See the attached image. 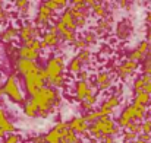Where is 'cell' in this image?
Returning a JSON list of instances; mask_svg holds the SVG:
<instances>
[{
	"label": "cell",
	"instance_id": "obj_1",
	"mask_svg": "<svg viewBox=\"0 0 151 143\" xmlns=\"http://www.w3.org/2000/svg\"><path fill=\"white\" fill-rule=\"evenodd\" d=\"M29 101L37 107V117L46 118L54 110V105H59V94H57L56 89L44 86L35 95L31 96Z\"/></svg>",
	"mask_w": 151,
	"mask_h": 143
},
{
	"label": "cell",
	"instance_id": "obj_2",
	"mask_svg": "<svg viewBox=\"0 0 151 143\" xmlns=\"http://www.w3.org/2000/svg\"><path fill=\"white\" fill-rule=\"evenodd\" d=\"M88 132L94 139H103L106 136H116L120 132V129L116 126L111 117H101L94 124H90Z\"/></svg>",
	"mask_w": 151,
	"mask_h": 143
},
{
	"label": "cell",
	"instance_id": "obj_3",
	"mask_svg": "<svg viewBox=\"0 0 151 143\" xmlns=\"http://www.w3.org/2000/svg\"><path fill=\"white\" fill-rule=\"evenodd\" d=\"M1 89H3V94L9 96L13 102L25 104V96H24V92L21 91V88L18 85V79H16L15 75L7 78V80H6V83H4V86Z\"/></svg>",
	"mask_w": 151,
	"mask_h": 143
},
{
	"label": "cell",
	"instance_id": "obj_4",
	"mask_svg": "<svg viewBox=\"0 0 151 143\" xmlns=\"http://www.w3.org/2000/svg\"><path fill=\"white\" fill-rule=\"evenodd\" d=\"M69 127H68V123H57L50 132L44 136V143H66L65 140V136L68 133Z\"/></svg>",
	"mask_w": 151,
	"mask_h": 143
},
{
	"label": "cell",
	"instance_id": "obj_5",
	"mask_svg": "<svg viewBox=\"0 0 151 143\" xmlns=\"http://www.w3.org/2000/svg\"><path fill=\"white\" fill-rule=\"evenodd\" d=\"M44 70H46V73L49 76V82L53 80L54 78H57V76H62V73L65 70V60H63V57L62 55L51 57L50 60L47 61V66H46Z\"/></svg>",
	"mask_w": 151,
	"mask_h": 143
},
{
	"label": "cell",
	"instance_id": "obj_6",
	"mask_svg": "<svg viewBox=\"0 0 151 143\" xmlns=\"http://www.w3.org/2000/svg\"><path fill=\"white\" fill-rule=\"evenodd\" d=\"M24 83H25V91H27V94H29L31 96L35 95L40 89L44 88V82L40 79L38 70H37V72H32V73H29V75H27V76L24 78Z\"/></svg>",
	"mask_w": 151,
	"mask_h": 143
},
{
	"label": "cell",
	"instance_id": "obj_7",
	"mask_svg": "<svg viewBox=\"0 0 151 143\" xmlns=\"http://www.w3.org/2000/svg\"><path fill=\"white\" fill-rule=\"evenodd\" d=\"M15 67H16V72L21 75V76H27L32 72H37L40 69L38 63L37 61H29V60H25V58H16V63H15Z\"/></svg>",
	"mask_w": 151,
	"mask_h": 143
},
{
	"label": "cell",
	"instance_id": "obj_8",
	"mask_svg": "<svg viewBox=\"0 0 151 143\" xmlns=\"http://www.w3.org/2000/svg\"><path fill=\"white\" fill-rule=\"evenodd\" d=\"M18 37H19V40L22 41V44L27 43L28 40H38V37H40V29H38L37 26H34L32 23H27V25H24V26L18 31Z\"/></svg>",
	"mask_w": 151,
	"mask_h": 143
},
{
	"label": "cell",
	"instance_id": "obj_9",
	"mask_svg": "<svg viewBox=\"0 0 151 143\" xmlns=\"http://www.w3.org/2000/svg\"><path fill=\"white\" fill-rule=\"evenodd\" d=\"M16 127L13 126V123L7 118V114L3 108H0V139L6 137L7 134L15 133Z\"/></svg>",
	"mask_w": 151,
	"mask_h": 143
},
{
	"label": "cell",
	"instance_id": "obj_10",
	"mask_svg": "<svg viewBox=\"0 0 151 143\" xmlns=\"http://www.w3.org/2000/svg\"><path fill=\"white\" fill-rule=\"evenodd\" d=\"M119 104H120L119 95H111V96H109V98L101 104V108L99 110V111L101 112L103 117H110V115L114 112V108L119 107Z\"/></svg>",
	"mask_w": 151,
	"mask_h": 143
},
{
	"label": "cell",
	"instance_id": "obj_11",
	"mask_svg": "<svg viewBox=\"0 0 151 143\" xmlns=\"http://www.w3.org/2000/svg\"><path fill=\"white\" fill-rule=\"evenodd\" d=\"M68 127H69V130H72L75 134H82V133H87V132H88L90 124L85 121L84 117H73V118L68 123Z\"/></svg>",
	"mask_w": 151,
	"mask_h": 143
},
{
	"label": "cell",
	"instance_id": "obj_12",
	"mask_svg": "<svg viewBox=\"0 0 151 143\" xmlns=\"http://www.w3.org/2000/svg\"><path fill=\"white\" fill-rule=\"evenodd\" d=\"M138 69V63H135V61H132V60H126L125 63H122L119 67H117V73H119V76L122 78V79H126L129 75H132L135 70Z\"/></svg>",
	"mask_w": 151,
	"mask_h": 143
},
{
	"label": "cell",
	"instance_id": "obj_13",
	"mask_svg": "<svg viewBox=\"0 0 151 143\" xmlns=\"http://www.w3.org/2000/svg\"><path fill=\"white\" fill-rule=\"evenodd\" d=\"M51 16H53V12H51L50 9L43 3L41 6H40V9H38V13H37V18H35V22H37V25H49V22H50Z\"/></svg>",
	"mask_w": 151,
	"mask_h": 143
},
{
	"label": "cell",
	"instance_id": "obj_14",
	"mask_svg": "<svg viewBox=\"0 0 151 143\" xmlns=\"http://www.w3.org/2000/svg\"><path fill=\"white\" fill-rule=\"evenodd\" d=\"M16 53H18V58H25L29 61H37L40 58V53L31 50L29 47H25V46H21Z\"/></svg>",
	"mask_w": 151,
	"mask_h": 143
},
{
	"label": "cell",
	"instance_id": "obj_15",
	"mask_svg": "<svg viewBox=\"0 0 151 143\" xmlns=\"http://www.w3.org/2000/svg\"><path fill=\"white\" fill-rule=\"evenodd\" d=\"M59 21L66 26V29H69V31H73V32H75L76 25H75V19H73V16H72V13H70V9H69V7L62 13V16H60V19H59Z\"/></svg>",
	"mask_w": 151,
	"mask_h": 143
},
{
	"label": "cell",
	"instance_id": "obj_16",
	"mask_svg": "<svg viewBox=\"0 0 151 143\" xmlns=\"http://www.w3.org/2000/svg\"><path fill=\"white\" fill-rule=\"evenodd\" d=\"M96 85L99 86V89H101V91L109 89V88L111 86V78H110V75H109L107 72L99 73L97 78H96Z\"/></svg>",
	"mask_w": 151,
	"mask_h": 143
},
{
	"label": "cell",
	"instance_id": "obj_17",
	"mask_svg": "<svg viewBox=\"0 0 151 143\" xmlns=\"http://www.w3.org/2000/svg\"><path fill=\"white\" fill-rule=\"evenodd\" d=\"M40 43H41V50H43V48L54 47V46H57V43H59V35L47 31V32L43 35V40H40Z\"/></svg>",
	"mask_w": 151,
	"mask_h": 143
},
{
	"label": "cell",
	"instance_id": "obj_18",
	"mask_svg": "<svg viewBox=\"0 0 151 143\" xmlns=\"http://www.w3.org/2000/svg\"><path fill=\"white\" fill-rule=\"evenodd\" d=\"M90 86L91 85H88V82H78L76 83V99L78 101H84L85 99V96L88 94V91H90Z\"/></svg>",
	"mask_w": 151,
	"mask_h": 143
},
{
	"label": "cell",
	"instance_id": "obj_19",
	"mask_svg": "<svg viewBox=\"0 0 151 143\" xmlns=\"http://www.w3.org/2000/svg\"><path fill=\"white\" fill-rule=\"evenodd\" d=\"M18 37V29L16 28H13V26H9V28H6L3 32H1V41L3 43H12L15 38Z\"/></svg>",
	"mask_w": 151,
	"mask_h": 143
},
{
	"label": "cell",
	"instance_id": "obj_20",
	"mask_svg": "<svg viewBox=\"0 0 151 143\" xmlns=\"http://www.w3.org/2000/svg\"><path fill=\"white\" fill-rule=\"evenodd\" d=\"M44 4L54 13V12H57V10H60V9L68 7L69 3H68L66 0H51V1H44Z\"/></svg>",
	"mask_w": 151,
	"mask_h": 143
},
{
	"label": "cell",
	"instance_id": "obj_21",
	"mask_svg": "<svg viewBox=\"0 0 151 143\" xmlns=\"http://www.w3.org/2000/svg\"><path fill=\"white\" fill-rule=\"evenodd\" d=\"M84 118H85V121L88 123V124H94L97 120H100L101 117V112L99 110H91V111H87V114L85 115H82Z\"/></svg>",
	"mask_w": 151,
	"mask_h": 143
},
{
	"label": "cell",
	"instance_id": "obj_22",
	"mask_svg": "<svg viewBox=\"0 0 151 143\" xmlns=\"http://www.w3.org/2000/svg\"><path fill=\"white\" fill-rule=\"evenodd\" d=\"M24 112H25L27 117L34 118V117H37V107L31 101H25V104H24Z\"/></svg>",
	"mask_w": 151,
	"mask_h": 143
},
{
	"label": "cell",
	"instance_id": "obj_23",
	"mask_svg": "<svg viewBox=\"0 0 151 143\" xmlns=\"http://www.w3.org/2000/svg\"><path fill=\"white\" fill-rule=\"evenodd\" d=\"M134 104L142 105V107H148V105H150V95L145 94V92L137 94V95H135V99H134Z\"/></svg>",
	"mask_w": 151,
	"mask_h": 143
},
{
	"label": "cell",
	"instance_id": "obj_24",
	"mask_svg": "<svg viewBox=\"0 0 151 143\" xmlns=\"http://www.w3.org/2000/svg\"><path fill=\"white\" fill-rule=\"evenodd\" d=\"M131 133H134V134H137V136H139L141 133H142V123H138V121H131L129 123V126L126 127Z\"/></svg>",
	"mask_w": 151,
	"mask_h": 143
},
{
	"label": "cell",
	"instance_id": "obj_25",
	"mask_svg": "<svg viewBox=\"0 0 151 143\" xmlns=\"http://www.w3.org/2000/svg\"><path fill=\"white\" fill-rule=\"evenodd\" d=\"M75 58H76L81 64H85V63L90 61V58H91V53H90L88 50H82V51L78 53V55H76Z\"/></svg>",
	"mask_w": 151,
	"mask_h": 143
},
{
	"label": "cell",
	"instance_id": "obj_26",
	"mask_svg": "<svg viewBox=\"0 0 151 143\" xmlns=\"http://www.w3.org/2000/svg\"><path fill=\"white\" fill-rule=\"evenodd\" d=\"M81 67H82V64H81V63H79L76 58H73V60L69 63V67H68V70H69V73H72V75H78V73L82 70Z\"/></svg>",
	"mask_w": 151,
	"mask_h": 143
},
{
	"label": "cell",
	"instance_id": "obj_27",
	"mask_svg": "<svg viewBox=\"0 0 151 143\" xmlns=\"http://www.w3.org/2000/svg\"><path fill=\"white\" fill-rule=\"evenodd\" d=\"M63 41H66V43H75L76 41V34L73 32V31H69V29H66L63 34H60L59 35Z\"/></svg>",
	"mask_w": 151,
	"mask_h": 143
},
{
	"label": "cell",
	"instance_id": "obj_28",
	"mask_svg": "<svg viewBox=\"0 0 151 143\" xmlns=\"http://www.w3.org/2000/svg\"><path fill=\"white\" fill-rule=\"evenodd\" d=\"M22 46L29 47L31 50H34V51H37V53H40V51H41V43H40V40H28V41H27V43H24Z\"/></svg>",
	"mask_w": 151,
	"mask_h": 143
},
{
	"label": "cell",
	"instance_id": "obj_29",
	"mask_svg": "<svg viewBox=\"0 0 151 143\" xmlns=\"http://www.w3.org/2000/svg\"><path fill=\"white\" fill-rule=\"evenodd\" d=\"M91 10H93V12H94V15H96V16H99V18H104V16H107L106 7H104V4H101V3H97L94 7H91Z\"/></svg>",
	"mask_w": 151,
	"mask_h": 143
},
{
	"label": "cell",
	"instance_id": "obj_30",
	"mask_svg": "<svg viewBox=\"0 0 151 143\" xmlns=\"http://www.w3.org/2000/svg\"><path fill=\"white\" fill-rule=\"evenodd\" d=\"M137 50H138L139 53H142L144 55H148V54H150V51H151V46H150V43H148V41H141Z\"/></svg>",
	"mask_w": 151,
	"mask_h": 143
},
{
	"label": "cell",
	"instance_id": "obj_31",
	"mask_svg": "<svg viewBox=\"0 0 151 143\" xmlns=\"http://www.w3.org/2000/svg\"><path fill=\"white\" fill-rule=\"evenodd\" d=\"M142 72H144V75H150V76H151V53L147 55V57H145V60H144Z\"/></svg>",
	"mask_w": 151,
	"mask_h": 143
},
{
	"label": "cell",
	"instance_id": "obj_32",
	"mask_svg": "<svg viewBox=\"0 0 151 143\" xmlns=\"http://www.w3.org/2000/svg\"><path fill=\"white\" fill-rule=\"evenodd\" d=\"M19 142H21V137H19L18 134H15V133L7 134V136L4 137V140H3V143H19Z\"/></svg>",
	"mask_w": 151,
	"mask_h": 143
},
{
	"label": "cell",
	"instance_id": "obj_33",
	"mask_svg": "<svg viewBox=\"0 0 151 143\" xmlns=\"http://www.w3.org/2000/svg\"><path fill=\"white\" fill-rule=\"evenodd\" d=\"M144 82H142V79L141 78H138L135 82H134V91L137 92V94H139V92H142V89H144Z\"/></svg>",
	"mask_w": 151,
	"mask_h": 143
},
{
	"label": "cell",
	"instance_id": "obj_34",
	"mask_svg": "<svg viewBox=\"0 0 151 143\" xmlns=\"http://www.w3.org/2000/svg\"><path fill=\"white\" fill-rule=\"evenodd\" d=\"M87 1H72V9L75 10H87Z\"/></svg>",
	"mask_w": 151,
	"mask_h": 143
},
{
	"label": "cell",
	"instance_id": "obj_35",
	"mask_svg": "<svg viewBox=\"0 0 151 143\" xmlns=\"http://www.w3.org/2000/svg\"><path fill=\"white\" fill-rule=\"evenodd\" d=\"M84 41H85V44L88 46V44H94L96 41H97V38H96V34H93V32H87L85 34V38H84Z\"/></svg>",
	"mask_w": 151,
	"mask_h": 143
},
{
	"label": "cell",
	"instance_id": "obj_36",
	"mask_svg": "<svg viewBox=\"0 0 151 143\" xmlns=\"http://www.w3.org/2000/svg\"><path fill=\"white\" fill-rule=\"evenodd\" d=\"M137 139H138V136H137V134H134V133H131V132H128V133H125V134H123V140H125V142L134 143Z\"/></svg>",
	"mask_w": 151,
	"mask_h": 143
},
{
	"label": "cell",
	"instance_id": "obj_37",
	"mask_svg": "<svg viewBox=\"0 0 151 143\" xmlns=\"http://www.w3.org/2000/svg\"><path fill=\"white\" fill-rule=\"evenodd\" d=\"M15 4H16V7H18L21 12H24V13L28 12L27 9H28V6H29V1H16Z\"/></svg>",
	"mask_w": 151,
	"mask_h": 143
},
{
	"label": "cell",
	"instance_id": "obj_38",
	"mask_svg": "<svg viewBox=\"0 0 151 143\" xmlns=\"http://www.w3.org/2000/svg\"><path fill=\"white\" fill-rule=\"evenodd\" d=\"M142 133L144 134H151V120H145L142 123Z\"/></svg>",
	"mask_w": 151,
	"mask_h": 143
},
{
	"label": "cell",
	"instance_id": "obj_39",
	"mask_svg": "<svg viewBox=\"0 0 151 143\" xmlns=\"http://www.w3.org/2000/svg\"><path fill=\"white\" fill-rule=\"evenodd\" d=\"M7 19V10L3 7V1H0V22Z\"/></svg>",
	"mask_w": 151,
	"mask_h": 143
},
{
	"label": "cell",
	"instance_id": "obj_40",
	"mask_svg": "<svg viewBox=\"0 0 151 143\" xmlns=\"http://www.w3.org/2000/svg\"><path fill=\"white\" fill-rule=\"evenodd\" d=\"M109 28H110V23L107 21H101L100 23H99V31H101V32L103 31H107Z\"/></svg>",
	"mask_w": 151,
	"mask_h": 143
},
{
	"label": "cell",
	"instance_id": "obj_41",
	"mask_svg": "<svg viewBox=\"0 0 151 143\" xmlns=\"http://www.w3.org/2000/svg\"><path fill=\"white\" fill-rule=\"evenodd\" d=\"M75 44H76V47L79 48V51L87 50V44H85V41H84V40H78V41H75Z\"/></svg>",
	"mask_w": 151,
	"mask_h": 143
},
{
	"label": "cell",
	"instance_id": "obj_42",
	"mask_svg": "<svg viewBox=\"0 0 151 143\" xmlns=\"http://www.w3.org/2000/svg\"><path fill=\"white\" fill-rule=\"evenodd\" d=\"M103 143H117V139L114 136H106L103 137Z\"/></svg>",
	"mask_w": 151,
	"mask_h": 143
},
{
	"label": "cell",
	"instance_id": "obj_43",
	"mask_svg": "<svg viewBox=\"0 0 151 143\" xmlns=\"http://www.w3.org/2000/svg\"><path fill=\"white\" fill-rule=\"evenodd\" d=\"M138 139H139V140H144V142H150L151 140V134H144V133H141V134H139V136H138Z\"/></svg>",
	"mask_w": 151,
	"mask_h": 143
},
{
	"label": "cell",
	"instance_id": "obj_44",
	"mask_svg": "<svg viewBox=\"0 0 151 143\" xmlns=\"http://www.w3.org/2000/svg\"><path fill=\"white\" fill-rule=\"evenodd\" d=\"M142 92H145V94H148V95H150L151 94V82H148V83H145V85H144Z\"/></svg>",
	"mask_w": 151,
	"mask_h": 143
},
{
	"label": "cell",
	"instance_id": "obj_45",
	"mask_svg": "<svg viewBox=\"0 0 151 143\" xmlns=\"http://www.w3.org/2000/svg\"><path fill=\"white\" fill-rule=\"evenodd\" d=\"M141 79H142V82H144V83H148V82H151V76H150V75H142V76H141Z\"/></svg>",
	"mask_w": 151,
	"mask_h": 143
},
{
	"label": "cell",
	"instance_id": "obj_46",
	"mask_svg": "<svg viewBox=\"0 0 151 143\" xmlns=\"http://www.w3.org/2000/svg\"><path fill=\"white\" fill-rule=\"evenodd\" d=\"M145 41L151 43V26H148V31H147V40H145Z\"/></svg>",
	"mask_w": 151,
	"mask_h": 143
},
{
	"label": "cell",
	"instance_id": "obj_47",
	"mask_svg": "<svg viewBox=\"0 0 151 143\" xmlns=\"http://www.w3.org/2000/svg\"><path fill=\"white\" fill-rule=\"evenodd\" d=\"M145 21H147L148 23H151V12H148V13H147V16H145Z\"/></svg>",
	"mask_w": 151,
	"mask_h": 143
},
{
	"label": "cell",
	"instance_id": "obj_48",
	"mask_svg": "<svg viewBox=\"0 0 151 143\" xmlns=\"http://www.w3.org/2000/svg\"><path fill=\"white\" fill-rule=\"evenodd\" d=\"M134 143H147V142H144V140H139V139H137Z\"/></svg>",
	"mask_w": 151,
	"mask_h": 143
},
{
	"label": "cell",
	"instance_id": "obj_49",
	"mask_svg": "<svg viewBox=\"0 0 151 143\" xmlns=\"http://www.w3.org/2000/svg\"><path fill=\"white\" fill-rule=\"evenodd\" d=\"M3 95H4V94H3V89H1V88H0V99H1V98H3Z\"/></svg>",
	"mask_w": 151,
	"mask_h": 143
},
{
	"label": "cell",
	"instance_id": "obj_50",
	"mask_svg": "<svg viewBox=\"0 0 151 143\" xmlns=\"http://www.w3.org/2000/svg\"><path fill=\"white\" fill-rule=\"evenodd\" d=\"M148 120H151V112H150V114H148Z\"/></svg>",
	"mask_w": 151,
	"mask_h": 143
},
{
	"label": "cell",
	"instance_id": "obj_51",
	"mask_svg": "<svg viewBox=\"0 0 151 143\" xmlns=\"http://www.w3.org/2000/svg\"><path fill=\"white\" fill-rule=\"evenodd\" d=\"M150 105H151V94H150Z\"/></svg>",
	"mask_w": 151,
	"mask_h": 143
}]
</instances>
